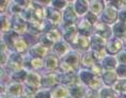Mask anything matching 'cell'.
I'll use <instances>...</instances> for the list:
<instances>
[{
  "label": "cell",
  "mask_w": 126,
  "mask_h": 98,
  "mask_svg": "<svg viewBox=\"0 0 126 98\" xmlns=\"http://www.w3.org/2000/svg\"><path fill=\"white\" fill-rule=\"evenodd\" d=\"M116 17H118V12H116V9L112 5H108L104 13L102 15V20L104 24H113L116 20Z\"/></svg>",
  "instance_id": "cell-1"
},
{
  "label": "cell",
  "mask_w": 126,
  "mask_h": 98,
  "mask_svg": "<svg viewBox=\"0 0 126 98\" xmlns=\"http://www.w3.org/2000/svg\"><path fill=\"white\" fill-rule=\"evenodd\" d=\"M26 83L31 90L35 91L37 90L41 85H42V78L40 77L36 72L34 71H30L28 72V77L26 79Z\"/></svg>",
  "instance_id": "cell-2"
},
{
  "label": "cell",
  "mask_w": 126,
  "mask_h": 98,
  "mask_svg": "<svg viewBox=\"0 0 126 98\" xmlns=\"http://www.w3.org/2000/svg\"><path fill=\"white\" fill-rule=\"evenodd\" d=\"M77 16H76V12L73 9L72 5H67L66 9L64 10L63 13V21H64V27L68 26H73V24L76 21Z\"/></svg>",
  "instance_id": "cell-3"
},
{
  "label": "cell",
  "mask_w": 126,
  "mask_h": 98,
  "mask_svg": "<svg viewBox=\"0 0 126 98\" xmlns=\"http://www.w3.org/2000/svg\"><path fill=\"white\" fill-rule=\"evenodd\" d=\"M21 66H23V59H21L20 55L14 53V55H12L10 58H9L8 67H9V69H11L12 71L16 72L18 70H20Z\"/></svg>",
  "instance_id": "cell-4"
},
{
  "label": "cell",
  "mask_w": 126,
  "mask_h": 98,
  "mask_svg": "<svg viewBox=\"0 0 126 98\" xmlns=\"http://www.w3.org/2000/svg\"><path fill=\"white\" fill-rule=\"evenodd\" d=\"M95 33H96V35L103 37L104 40H107V39H110V36H111V34H112V31L108 25H106L104 23H96L95 24Z\"/></svg>",
  "instance_id": "cell-5"
},
{
  "label": "cell",
  "mask_w": 126,
  "mask_h": 98,
  "mask_svg": "<svg viewBox=\"0 0 126 98\" xmlns=\"http://www.w3.org/2000/svg\"><path fill=\"white\" fill-rule=\"evenodd\" d=\"M72 44H73V46L76 49L81 50V51H84V50L89 49V47L91 45V42H90V40L88 39L87 36L79 35V36H77L76 39L74 40V42Z\"/></svg>",
  "instance_id": "cell-6"
},
{
  "label": "cell",
  "mask_w": 126,
  "mask_h": 98,
  "mask_svg": "<svg viewBox=\"0 0 126 98\" xmlns=\"http://www.w3.org/2000/svg\"><path fill=\"white\" fill-rule=\"evenodd\" d=\"M45 16L47 17V19H48L49 23L51 24H60V21H61V13L56 10L55 8H48L46 9V13H45Z\"/></svg>",
  "instance_id": "cell-7"
},
{
  "label": "cell",
  "mask_w": 126,
  "mask_h": 98,
  "mask_svg": "<svg viewBox=\"0 0 126 98\" xmlns=\"http://www.w3.org/2000/svg\"><path fill=\"white\" fill-rule=\"evenodd\" d=\"M13 21H12V25H13V29L15 31V33H24L26 31V23L24 21V18L21 17V15H14L13 17Z\"/></svg>",
  "instance_id": "cell-8"
},
{
  "label": "cell",
  "mask_w": 126,
  "mask_h": 98,
  "mask_svg": "<svg viewBox=\"0 0 126 98\" xmlns=\"http://www.w3.org/2000/svg\"><path fill=\"white\" fill-rule=\"evenodd\" d=\"M58 81L62 84L66 85H74L77 84V77L74 72H66V74H61L58 76Z\"/></svg>",
  "instance_id": "cell-9"
},
{
  "label": "cell",
  "mask_w": 126,
  "mask_h": 98,
  "mask_svg": "<svg viewBox=\"0 0 126 98\" xmlns=\"http://www.w3.org/2000/svg\"><path fill=\"white\" fill-rule=\"evenodd\" d=\"M106 45V40L98 35H94L91 37V48L93 51H100V50H105Z\"/></svg>",
  "instance_id": "cell-10"
},
{
  "label": "cell",
  "mask_w": 126,
  "mask_h": 98,
  "mask_svg": "<svg viewBox=\"0 0 126 98\" xmlns=\"http://www.w3.org/2000/svg\"><path fill=\"white\" fill-rule=\"evenodd\" d=\"M79 60H80V58H79V56H78V53L70 52V53H67V55H65L64 59H63V62L68 64L74 70V69H76L78 67V65H79Z\"/></svg>",
  "instance_id": "cell-11"
},
{
  "label": "cell",
  "mask_w": 126,
  "mask_h": 98,
  "mask_svg": "<svg viewBox=\"0 0 126 98\" xmlns=\"http://www.w3.org/2000/svg\"><path fill=\"white\" fill-rule=\"evenodd\" d=\"M70 94L73 98H86L87 90L80 84H74L70 87Z\"/></svg>",
  "instance_id": "cell-12"
},
{
  "label": "cell",
  "mask_w": 126,
  "mask_h": 98,
  "mask_svg": "<svg viewBox=\"0 0 126 98\" xmlns=\"http://www.w3.org/2000/svg\"><path fill=\"white\" fill-rule=\"evenodd\" d=\"M102 66H103V69H105L106 71H113V69H115V67H118V60L112 56H106L103 60Z\"/></svg>",
  "instance_id": "cell-13"
},
{
  "label": "cell",
  "mask_w": 126,
  "mask_h": 98,
  "mask_svg": "<svg viewBox=\"0 0 126 98\" xmlns=\"http://www.w3.org/2000/svg\"><path fill=\"white\" fill-rule=\"evenodd\" d=\"M106 49L109 55H115L122 49V42L119 39H113L107 44Z\"/></svg>",
  "instance_id": "cell-14"
},
{
  "label": "cell",
  "mask_w": 126,
  "mask_h": 98,
  "mask_svg": "<svg viewBox=\"0 0 126 98\" xmlns=\"http://www.w3.org/2000/svg\"><path fill=\"white\" fill-rule=\"evenodd\" d=\"M24 92V87L23 85L20 83H11L10 85L8 86V94L9 96L11 97H14V98H17L21 96V94H23Z\"/></svg>",
  "instance_id": "cell-15"
},
{
  "label": "cell",
  "mask_w": 126,
  "mask_h": 98,
  "mask_svg": "<svg viewBox=\"0 0 126 98\" xmlns=\"http://www.w3.org/2000/svg\"><path fill=\"white\" fill-rule=\"evenodd\" d=\"M50 93H51L52 98H68L70 90H67L65 86L59 85V86H56Z\"/></svg>",
  "instance_id": "cell-16"
},
{
  "label": "cell",
  "mask_w": 126,
  "mask_h": 98,
  "mask_svg": "<svg viewBox=\"0 0 126 98\" xmlns=\"http://www.w3.org/2000/svg\"><path fill=\"white\" fill-rule=\"evenodd\" d=\"M45 66L48 70H55L59 66V59L56 55H48L45 59Z\"/></svg>",
  "instance_id": "cell-17"
},
{
  "label": "cell",
  "mask_w": 126,
  "mask_h": 98,
  "mask_svg": "<svg viewBox=\"0 0 126 98\" xmlns=\"http://www.w3.org/2000/svg\"><path fill=\"white\" fill-rule=\"evenodd\" d=\"M118 80V75L115 71H105L103 74V82L108 86H110V85L113 86Z\"/></svg>",
  "instance_id": "cell-18"
},
{
  "label": "cell",
  "mask_w": 126,
  "mask_h": 98,
  "mask_svg": "<svg viewBox=\"0 0 126 98\" xmlns=\"http://www.w3.org/2000/svg\"><path fill=\"white\" fill-rule=\"evenodd\" d=\"M30 55L35 58H42L47 55V48L41 44H36L30 48Z\"/></svg>",
  "instance_id": "cell-19"
},
{
  "label": "cell",
  "mask_w": 126,
  "mask_h": 98,
  "mask_svg": "<svg viewBox=\"0 0 126 98\" xmlns=\"http://www.w3.org/2000/svg\"><path fill=\"white\" fill-rule=\"evenodd\" d=\"M76 33H77V28L74 26H68V27H64V30H63V35H64V39L67 41V42H74V40L76 39Z\"/></svg>",
  "instance_id": "cell-20"
},
{
  "label": "cell",
  "mask_w": 126,
  "mask_h": 98,
  "mask_svg": "<svg viewBox=\"0 0 126 98\" xmlns=\"http://www.w3.org/2000/svg\"><path fill=\"white\" fill-rule=\"evenodd\" d=\"M68 50V46L67 44L65 42H63V41H60V42L56 43L55 45H53V51L57 56H65V53L67 52Z\"/></svg>",
  "instance_id": "cell-21"
},
{
  "label": "cell",
  "mask_w": 126,
  "mask_h": 98,
  "mask_svg": "<svg viewBox=\"0 0 126 98\" xmlns=\"http://www.w3.org/2000/svg\"><path fill=\"white\" fill-rule=\"evenodd\" d=\"M89 2L88 1H76L74 3V10L78 15H84L89 9Z\"/></svg>",
  "instance_id": "cell-22"
},
{
  "label": "cell",
  "mask_w": 126,
  "mask_h": 98,
  "mask_svg": "<svg viewBox=\"0 0 126 98\" xmlns=\"http://www.w3.org/2000/svg\"><path fill=\"white\" fill-rule=\"evenodd\" d=\"M113 33L116 37H123L126 34V24L124 21H118L113 26Z\"/></svg>",
  "instance_id": "cell-23"
},
{
  "label": "cell",
  "mask_w": 126,
  "mask_h": 98,
  "mask_svg": "<svg viewBox=\"0 0 126 98\" xmlns=\"http://www.w3.org/2000/svg\"><path fill=\"white\" fill-rule=\"evenodd\" d=\"M57 81H58V76L55 74H48L42 78V86H53Z\"/></svg>",
  "instance_id": "cell-24"
},
{
  "label": "cell",
  "mask_w": 126,
  "mask_h": 98,
  "mask_svg": "<svg viewBox=\"0 0 126 98\" xmlns=\"http://www.w3.org/2000/svg\"><path fill=\"white\" fill-rule=\"evenodd\" d=\"M13 47L16 49L17 52L23 53V52H25L28 49V44H27L26 41L23 39V37H17L16 41L14 42Z\"/></svg>",
  "instance_id": "cell-25"
},
{
  "label": "cell",
  "mask_w": 126,
  "mask_h": 98,
  "mask_svg": "<svg viewBox=\"0 0 126 98\" xmlns=\"http://www.w3.org/2000/svg\"><path fill=\"white\" fill-rule=\"evenodd\" d=\"M78 29H79V32H80L81 35L88 37L90 35V33H91V30H92V25H91L90 23H88V21L84 19L79 24Z\"/></svg>",
  "instance_id": "cell-26"
},
{
  "label": "cell",
  "mask_w": 126,
  "mask_h": 98,
  "mask_svg": "<svg viewBox=\"0 0 126 98\" xmlns=\"http://www.w3.org/2000/svg\"><path fill=\"white\" fill-rule=\"evenodd\" d=\"M99 98H116V92L111 87L100 88L98 92Z\"/></svg>",
  "instance_id": "cell-27"
},
{
  "label": "cell",
  "mask_w": 126,
  "mask_h": 98,
  "mask_svg": "<svg viewBox=\"0 0 126 98\" xmlns=\"http://www.w3.org/2000/svg\"><path fill=\"white\" fill-rule=\"evenodd\" d=\"M104 10V3L103 1H91L90 2V11L96 16L100 14Z\"/></svg>",
  "instance_id": "cell-28"
},
{
  "label": "cell",
  "mask_w": 126,
  "mask_h": 98,
  "mask_svg": "<svg viewBox=\"0 0 126 98\" xmlns=\"http://www.w3.org/2000/svg\"><path fill=\"white\" fill-rule=\"evenodd\" d=\"M96 76H94L90 70H81L80 71V80L86 85H90V83L92 82V80Z\"/></svg>",
  "instance_id": "cell-29"
},
{
  "label": "cell",
  "mask_w": 126,
  "mask_h": 98,
  "mask_svg": "<svg viewBox=\"0 0 126 98\" xmlns=\"http://www.w3.org/2000/svg\"><path fill=\"white\" fill-rule=\"evenodd\" d=\"M44 16H45V14H44L42 8L35 5V9H34L33 16H32V20H31V23H42Z\"/></svg>",
  "instance_id": "cell-30"
},
{
  "label": "cell",
  "mask_w": 126,
  "mask_h": 98,
  "mask_svg": "<svg viewBox=\"0 0 126 98\" xmlns=\"http://www.w3.org/2000/svg\"><path fill=\"white\" fill-rule=\"evenodd\" d=\"M27 77H28V72L25 69H20V70H18L16 72H13V75H12V79L16 81L17 83L26 81Z\"/></svg>",
  "instance_id": "cell-31"
},
{
  "label": "cell",
  "mask_w": 126,
  "mask_h": 98,
  "mask_svg": "<svg viewBox=\"0 0 126 98\" xmlns=\"http://www.w3.org/2000/svg\"><path fill=\"white\" fill-rule=\"evenodd\" d=\"M81 62H82L83 66L91 68L95 64V58H94L93 55H91V53H86V55H83L82 59H81Z\"/></svg>",
  "instance_id": "cell-32"
},
{
  "label": "cell",
  "mask_w": 126,
  "mask_h": 98,
  "mask_svg": "<svg viewBox=\"0 0 126 98\" xmlns=\"http://www.w3.org/2000/svg\"><path fill=\"white\" fill-rule=\"evenodd\" d=\"M45 35H46V37H47V39H48L52 44H53V43H58V42H60V39H61V36H60V33H59L56 29L49 30L48 32L45 34Z\"/></svg>",
  "instance_id": "cell-33"
},
{
  "label": "cell",
  "mask_w": 126,
  "mask_h": 98,
  "mask_svg": "<svg viewBox=\"0 0 126 98\" xmlns=\"http://www.w3.org/2000/svg\"><path fill=\"white\" fill-rule=\"evenodd\" d=\"M112 88L115 92H124L126 90V79H120V80H118Z\"/></svg>",
  "instance_id": "cell-34"
},
{
  "label": "cell",
  "mask_w": 126,
  "mask_h": 98,
  "mask_svg": "<svg viewBox=\"0 0 126 98\" xmlns=\"http://www.w3.org/2000/svg\"><path fill=\"white\" fill-rule=\"evenodd\" d=\"M11 20L10 18H9L7 15H2L1 16V28H2V31H4V32H8L9 30H10V27H11Z\"/></svg>",
  "instance_id": "cell-35"
},
{
  "label": "cell",
  "mask_w": 126,
  "mask_h": 98,
  "mask_svg": "<svg viewBox=\"0 0 126 98\" xmlns=\"http://www.w3.org/2000/svg\"><path fill=\"white\" fill-rule=\"evenodd\" d=\"M90 71L92 72L94 76H96V77H98V76H102V71H103V66L102 65H98V64H94L92 67L90 68Z\"/></svg>",
  "instance_id": "cell-36"
},
{
  "label": "cell",
  "mask_w": 126,
  "mask_h": 98,
  "mask_svg": "<svg viewBox=\"0 0 126 98\" xmlns=\"http://www.w3.org/2000/svg\"><path fill=\"white\" fill-rule=\"evenodd\" d=\"M116 75L119 76V77H121V78H126V65H119L118 67H116Z\"/></svg>",
  "instance_id": "cell-37"
},
{
  "label": "cell",
  "mask_w": 126,
  "mask_h": 98,
  "mask_svg": "<svg viewBox=\"0 0 126 98\" xmlns=\"http://www.w3.org/2000/svg\"><path fill=\"white\" fill-rule=\"evenodd\" d=\"M86 20L91 25H95L97 23V16L95 14H93L92 12H88L86 15Z\"/></svg>",
  "instance_id": "cell-38"
},
{
  "label": "cell",
  "mask_w": 126,
  "mask_h": 98,
  "mask_svg": "<svg viewBox=\"0 0 126 98\" xmlns=\"http://www.w3.org/2000/svg\"><path fill=\"white\" fill-rule=\"evenodd\" d=\"M100 85H102V81H100V79L98 77H95L92 80V82L90 83L89 86L92 88V90H98V87H100Z\"/></svg>",
  "instance_id": "cell-39"
},
{
  "label": "cell",
  "mask_w": 126,
  "mask_h": 98,
  "mask_svg": "<svg viewBox=\"0 0 126 98\" xmlns=\"http://www.w3.org/2000/svg\"><path fill=\"white\" fill-rule=\"evenodd\" d=\"M43 60L41 58H33L31 61V66L33 68H41L43 66Z\"/></svg>",
  "instance_id": "cell-40"
},
{
  "label": "cell",
  "mask_w": 126,
  "mask_h": 98,
  "mask_svg": "<svg viewBox=\"0 0 126 98\" xmlns=\"http://www.w3.org/2000/svg\"><path fill=\"white\" fill-rule=\"evenodd\" d=\"M35 98H52L51 97V93L48 91H40L34 95Z\"/></svg>",
  "instance_id": "cell-41"
},
{
  "label": "cell",
  "mask_w": 126,
  "mask_h": 98,
  "mask_svg": "<svg viewBox=\"0 0 126 98\" xmlns=\"http://www.w3.org/2000/svg\"><path fill=\"white\" fill-rule=\"evenodd\" d=\"M40 44L41 45H43L44 47H46V48H48V47H50V46H52V43L50 42V41L47 39L46 37V35H43V36H41V39H40Z\"/></svg>",
  "instance_id": "cell-42"
},
{
  "label": "cell",
  "mask_w": 126,
  "mask_h": 98,
  "mask_svg": "<svg viewBox=\"0 0 126 98\" xmlns=\"http://www.w3.org/2000/svg\"><path fill=\"white\" fill-rule=\"evenodd\" d=\"M93 56L95 58V60H100V59H105L106 58V51L105 50H100V51H93Z\"/></svg>",
  "instance_id": "cell-43"
},
{
  "label": "cell",
  "mask_w": 126,
  "mask_h": 98,
  "mask_svg": "<svg viewBox=\"0 0 126 98\" xmlns=\"http://www.w3.org/2000/svg\"><path fill=\"white\" fill-rule=\"evenodd\" d=\"M66 4H67L66 1H60V0L52 2V5H53V8H55L56 10H57V9H63V8H65V7H66Z\"/></svg>",
  "instance_id": "cell-44"
},
{
  "label": "cell",
  "mask_w": 126,
  "mask_h": 98,
  "mask_svg": "<svg viewBox=\"0 0 126 98\" xmlns=\"http://www.w3.org/2000/svg\"><path fill=\"white\" fill-rule=\"evenodd\" d=\"M116 60H118V62H120L121 64L126 65V51L120 53V55L116 56Z\"/></svg>",
  "instance_id": "cell-45"
},
{
  "label": "cell",
  "mask_w": 126,
  "mask_h": 98,
  "mask_svg": "<svg viewBox=\"0 0 126 98\" xmlns=\"http://www.w3.org/2000/svg\"><path fill=\"white\" fill-rule=\"evenodd\" d=\"M8 62H9V58H8L7 53H5V52H1V65L3 66L4 64H7Z\"/></svg>",
  "instance_id": "cell-46"
},
{
  "label": "cell",
  "mask_w": 126,
  "mask_h": 98,
  "mask_svg": "<svg viewBox=\"0 0 126 98\" xmlns=\"http://www.w3.org/2000/svg\"><path fill=\"white\" fill-rule=\"evenodd\" d=\"M120 21H125L126 20V11H122L121 13H120Z\"/></svg>",
  "instance_id": "cell-47"
},
{
  "label": "cell",
  "mask_w": 126,
  "mask_h": 98,
  "mask_svg": "<svg viewBox=\"0 0 126 98\" xmlns=\"http://www.w3.org/2000/svg\"><path fill=\"white\" fill-rule=\"evenodd\" d=\"M8 3H9V1H1V11L3 10V7H4V8L7 7Z\"/></svg>",
  "instance_id": "cell-48"
},
{
  "label": "cell",
  "mask_w": 126,
  "mask_h": 98,
  "mask_svg": "<svg viewBox=\"0 0 126 98\" xmlns=\"http://www.w3.org/2000/svg\"><path fill=\"white\" fill-rule=\"evenodd\" d=\"M17 98H30V97H29V96H26V95H24V96H23V95H21V96L17 97Z\"/></svg>",
  "instance_id": "cell-49"
},
{
  "label": "cell",
  "mask_w": 126,
  "mask_h": 98,
  "mask_svg": "<svg viewBox=\"0 0 126 98\" xmlns=\"http://www.w3.org/2000/svg\"><path fill=\"white\" fill-rule=\"evenodd\" d=\"M123 93H124V95H125V96H126V90H125L124 92H123Z\"/></svg>",
  "instance_id": "cell-50"
},
{
  "label": "cell",
  "mask_w": 126,
  "mask_h": 98,
  "mask_svg": "<svg viewBox=\"0 0 126 98\" xmlns=\"http://www.w3.org/2000/svg\"><path fill=\"white\" fill-rule=\"evenodd\" d=\"M87 98H97V97H87Z\"/></svg>",
  "instance_id": "cell-51"
},
{
  "label": "cell",
  "mask_w": 126,
  "mask_h": 98,
  "mask_svg": "<svg viewBox=\"0 0 126 98\" xmlns=\"http://www.w3.org/2000/svg\"><path fill=\"white\" fill-rule=\"evenodd\" d=\"M1 98H9V97H3V96H2V97H1Z\"/></svg>",
  "instance_id": "cell-52"
},
{
  "label": "cell",
  "mask_w": 126,
  "mask_h": 98,
  "mask_svg": "<svg viewBox=\"0 0 126 98\" xmlns=\"http://www.w3.org/2000/svg\"><path fill=\"white\" fill-rule=\"evenodd\" d=\"M125 51H126V45H125Z\"/></svg>",
  "instance_id": "cell-53"
},
{
  "label": "cell",
  "mask_w": 126,
  "mask_h": 98,
  "mask_svg": "<svg viewBox=\"0 0 126 98\" xmlns=\"http://www.w3.org/2000/svg\"><path fill=\"white\" fill-rule=\"evenodd\" d=\"M125 39H126V34H125Z\"/></svg>",
  "instance_id": "cell-54"
},
{
  "label": "cell",
  "mask_w": 126,
  "mask_h": 98,
  "mask_svg": "<svg viewBox=\"0 0 126 98\" xmlns=\"http://www.w3.org/2000/svg\"><path fill=\"white\" fill-rule=\"evenodd\" d=\"M125 98H126V97H125Z\"/></svg>",
  "instance_id": "cell-55"
}]
</instances>
